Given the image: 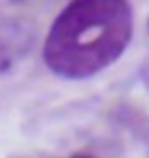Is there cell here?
I'll list each match as a JSON object with an SVG mask.
<instances>
[{
  "label": "cell",
  "mask_w": 149,
  "mask_h": 158,
  "mask_svg": "<svg viewBox=\"0 0 149 158\" xmlns=\"http://www.w3.org/2000/svg\"><path fill=\"white\" fill-rule=\"evenodd\" d=\"M134 37L129 0H68L42 42L44 66L66 81H86L114 66Z\"/></svg>",
  "instance_id": "cell-1"
},
{
  "label": "cell",
  "mask_w": 149,
  "mask_h": 158,
  "mask_svg": "<svg viewBox=\"0 0 149 158\" xmlns=\"http://www.w3.org/2000/svg\"><path fill=\"white\" fill-rule=\"evenodd\" d=\"M33 46V29L22 20L0 18V75L7 73Z\"/></svg>",
  "instance_id": "cell-2"
}]
</instances>
